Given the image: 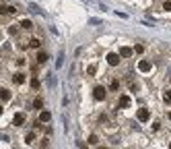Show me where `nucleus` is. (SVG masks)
Masks as SVG:
<instances>
[{
  "label": "nucleus",
  "mask_w": 171,
  "mask_h": 149,
  "mask_svg": "<svg viewBox=\"0 0 171 149\" xmlns=\"http://www.w3.org/2000/svg\"><path fill=\"white\" fill-rule=\"evenodd\" d=\"M93 98L97 99V101H103V99L107 98V89H105L103 85H97V87L93 89Z\"/></svg>",
  "instance_id": "f257e3e1"
},
{
  "label": "nucleus",
  "mask_w": 171,
  "mask_h": 149,
  "mask_svg": "<svg viewBox=\"0 0 171 149\" xmlns=\"http://www.w3.org/2000/svg\"><path fill=\"white\" fill-rule=\"evenodd\" d=\"M136 118H138V122H148V120H151V112H148V108H140V110L136 112Z\"/></svg>",
  "instance_id": "f03ea898"
},
{
  "label": "nucleus",
  "mask_w": 171,
  "mask_h": 149,
  "mask_svg": "<svg viewBox=\"0 0 171 149\" xmlns=\"http://www.w3.org/2000/svg\"><path fill=\"white\" fill-rule=\"evenodd\" d=\"M120 58H122L120 54L109 52V54H107V64H109V66H118V64H120Z\"/></svg>",
  "instance_id": "7ed1b4c3"
},
{
  "label": "nucleus",
  "mask_w": 171,
  "mask_h": 149,
  "mask_svg": "<svg viewBox=\"0 0 171 149\" xmlns=\"http://www.w3.org/2000/svg\"><path fill=\"white\" fill-rule=\"evenodd\" d=\"M153 68V64H151V60H146V58H142L140 62H138V70L140 73H148Z\"/></svg>",
  "instance_id": "20e7f679"
},
{
  "label": "nucleus",
  "mask_w": 171,
  "mask_h": 149,
  "mask_svg": "<svg viewBox=\"0 0 171 149\" xmlns=\"http://www.w3.org/2000/svg\"><path fill=\"white\" fill-rule=\"evenodd\" d=\"M49 120H52V112H47V110L39 112V124H45V122H49Z\"/></svg>",
  "instance_id": "39448f33"
},
{
  "label": "nucleus",
  "mask_w": 171,
  "mask_h": 149,
  "mask_svg": "<svg viewBox=\"0 0 171 149\" xmlns=\"http://www.w3.org/2000/svg\"><path fill=\"white\" fill-rule=\"evenodd\" d=\"M130 106V95H120V99H118V108H128Z\"/></svg>",
  "instance_id": "423d86ee"
},
{
  "label": "nucleus",
  "mask_w": 171,
  "mask_h": 149,
  "mask_svg": "<svg viewBox=\"0 0 171 149\" xmlns=\"http://www.w3.org/2000/svg\"><path fill=\"white\" fill-rule=\"evenodd\" d=\"M12 124H15V126H23V124H25V114H15Z\"/></svg>",
  "instance_id": "0eeeda50"
},
{
  "label": "nucleus",
  "mask_w": 171,
  "mask_h": 149,
  "mask_svg": "<svg viewBox=\"0 0 171 149\" xmlns=\"http://www.w3.org/2000/svg\"><path fill=\"white\" fill-rule=\"evenodd\" d=\"M132 54H134V50H132V48H128V46L120 48V56H122V58H130Z\"/></svg>",
  "instance_id": "6e6552de"
},
{
  "label": "nucleus",
  "mask_w": 171,
  "mask_h": 149,
  "mask_svg": "<svg viewBox=\"0 0 171 149\" xmlns=\"http://www.w3.org/2000/svg\"><path fill=\"white\" fill-rule=\"evenodd\" d=\"M12 83H17V85H23V83H25V75H23V73H17V75L12 77Z\"/></svg>",
  "instance_id": "1a4fd4ad"
},
{
  "label": "nucleus",
  "mask_w": 171,
  "mask_h": 149,
  "mask_svg": "<svg viewBox=\"0 0 171 149\" xmlns=\"http://www.w3.org/2000/svg\"><path fill=\"white\" fill-rule=\"evenodd\" d=\"M39 46H41V40H39V37H31V40H29V48L37 50Z\"/></svg>",
  "instance_id": "9d476101"
},
{
  "label": "nucleus",
  "mask_w": 171,
  "mask_h": 149,
  "mask_svg": "<svg viewBox=\"0 0 171 149\" xmlns=\"http://www.w3.org/2000/svg\"><path fill=\"white\" fill-rule=\"evenodd\" d=\"M47 58H49V56H47L45 52H37V62H39V64H45Z\"/></svg>",
  "instance_id": "9b49d317"
},
{
  "label": "nucleus",
  "mask_w": 171,
  "mask_h": 149,
  "mask_svg": "<svg viewBox=\"0 0 171 149\" xmlns=\"http://www.w3.org/2000/svg\"><path fill=\"white\" fill-rule=\"evenodd\" d=\"M21 27H23V29H27V31H29V29H33L31 19H23V21H21Z\"/></svg>",
  "instance_id": "f8f14e48"
},
{
  "label": "nucleus",
  "mask_w": 171,
  "mask_h": 149,
  "mask_svg": "<svg viewBox=\"0 0 171 149\" xmlns=\"http://www.w3.org/2000/svg\"><path fill=\"white\" fill-rule=\"evenodd\" d=\"M118 89H120V81H118V79H114V81L109 83V91H118Z\"/></svg>",
  "instance_id": "ddd939ff"
},
{
  "label": "nucleus",
  "mask_w": 171,
  "mask_h": 149,
  "mask_svg": "<svg viewBox=\"0 0 171 149\" xmlns=\"http://www.w3.org/2000/svg\"><path fill=\"white\" fill-rule=\"evenodd\" d=\"M8 99H10V91L8 89H2V103H6Z\"/></svg>",
  "instance_id": "4468645a"
},
{
  "label": "nucleus",
  "mask_w": 171,
  "mask_h": 149,
  "mask_svg": "<svg viewBox=\"0 0 171 149\" xmlns=\"http://www.w3.org/2000/svg\"><path fill=\"white\" fill-rule=\"evenodd\" d=\"M35 141V133H27L25 135V143H33Z\"/></svg>",
  "instance_id": "2eb2a0df"
},
{
  "label": "nucleus",
  "mask_w": 171,
  "mask_h": 149,
  "mask_svg": "<svg viewBox=\"0 0 171 149\" xmlns=\"http://www.w3.org/2000/svg\"><path fill=\"white\" fill-rule=\"evenodd\" d=\"M41 106H43V99L41 98H37L35 101H33V108H35V110H41Z\"/></svg>",
  "instance_id": "dca6fc26"
},
{
  "label": "nucleus",
  "mask_w": 171,
  "mask_h": 149,
  "mask_svg": "<svg viewBox=\"0 0 171 149\" xmlns=\"http://www.w3.org/2000/svg\"><path fill=\"white\" fill-rule=\"evenodd\" d=\"M134 52H136V54H142V52H144V46H142V44H136V46H134Z\"/></svg>",
  "instance_id": "f3484780"
},
{
  "label": "nucleus",
  "mask_w": 171,
  "mask_h": 149,
  "mask_svg": "<svg viewBox=\"0 0 171 149\" xmlns=\"http://www.w3.org/2000/svg\"><path fill=\"white\" fill-rule=\"evenodd\" d=\"M89 143H91V145H97V143H99L97 135H91V137H89Z\"/></svg>",
  "instance_id": "a211bd4d"
},
{
  "label": "nucleus",
  "mask_w": 171,
  "mask_h": 149,
  "mask_svg": "<svg viewBox=\"0 0 171 149\" xmlns=\"http://www.w3.org/2000/svg\"><path fill=\"white\" fill-rule=\"evenodd\" d=\"M163 99H165V103H171V91H165V93H163Z\"/></svg>",
  "instance_id": "6ab92c4d"
},
{
  "label": "nucleus",
  "mask_w": 171,
  "mask_h": 149,
  "mask_svg": "<svg viewBox=\"0 0 171 149\" xmlns=\"http://www.w3.org/2000/svg\"><path fill=\"white\" fill-rule=\"evenodd\" d=\"M87 73H89V75H95V73H97V66H95V64H91V66L87 68Z\"/></svg>",
  "instance_id": "aec40b11"
},
{
  "label": "nucleus",
  "mask_w": 171,
  "mask_h": 149,
  "mask_svg": "<svg viewBox=\"0 0 171 149\" xmlns=\"http://www.w3.org/2000/svg\"><path fill=\"white\" fill-rule=\"evenodd\" d=\"M163 10H171V0H165V2H163Z\"/></svg>",
  "instance_id": "412c9836"
},
{
  "label": "nucleus",
  "mask_w": 171,
  "mask_h": 149,
  "mask_svg": "<svg viewBox=\"0 0 171 149\" xmlns=\"http://www.w3.org/2000/svg\"><path fill=\"white\" fill-rule=\"evenodd\" d=\"M31 87H33V89H39V81H37L35 77H33V81H31Z\"/></svg>",
  "instance_id": "4be33fe9"
},
{
  "label": "nucleus",
  "mask_w": 171,
  "mask_h": 149,
  "mask_svg": "<svg viewBox=\"0 0 171 149\" xmlns=\"http://www.w3.org/2000/svg\"><path fill=\"white\" fill-rule=\"evenodd\" d=\"M6 12H10V15H15V12H17V8H15V6H6Z\"/></svg>",
  "instance_id": "5701e85b"
},
{
  "label": "nucleus",
  "mask_w": 171,
  "mask_h": 149,
  "mask_svg": "<svg viewBox=\"0 0 171 149\" xmlns=\"http://www.w3.org/2000/svg\"><path fill=\"white\" fill-rule=\"evenodd\" d=\"M99 149H107V147H99Z\"/></svg>",
  "instance_id": "b1692460"
}]
</instances>
